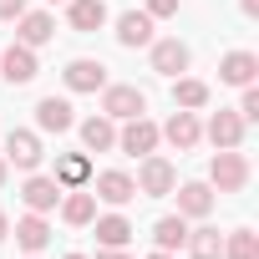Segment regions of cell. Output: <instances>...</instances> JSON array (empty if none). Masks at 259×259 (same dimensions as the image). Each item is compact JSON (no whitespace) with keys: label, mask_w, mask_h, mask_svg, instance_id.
I'll return each mask as SVG.
<instances>
[{"label":"cell","mask_w":259,"mask_h":259,"mask_svg":"<svg viewBox=\"0 0 259 259\" xmlns=\"http://www.w3.org/2000/svg\"><path fill=\"white\" fill-rule=\"evenodd\" d=\"M208 183H213L219 193H239V188L249 183V158H244L239 148H219V158L208 163Z\"/></svg>","instance_id":"cell-1"},{"label":"cell","mask_w":259,"mask_h":259,"mask_svg":"<svg viewBox=\"0 0 259 259\" xmlns=\"http://www.w3.org/2000/svg\"><path fill=\"white\" fill-rule=\"evenodd\" d=\"M133 183H138V193H148V198H168V193L178 188V168H173L168 158H153V153H148Z\"/></svg>","instance_id":"cell-2"},{"label":"cell","mask_w":259,"mask_h":259,"mask_svg":"<svg viewBox=\"0 0 259 259\" xmlns=\"http://www.w3.org/2000/svg\"><path fill=\"white\" fill-rule=\"evenodd\" d=\"M143 112H148V97L138 87H102V117L127 122V117H143Z\"/></svg>","instance_id":"cell-3"},{"label":"cell","mask_w":259,"mask_h":259,"mask_svg":"<svg viewBox=\"0 0 259 259\" xmlns=\"http://www.w3.org/2000/svg\"><path fill=\"white\" fill-rule=\"evenodd\" d=\"M158 143H163V138H158V127H153L148 117H127V127L117 133V148H122V153H133V158H148Z\"/></svg>","instance_id":"cell-4"},{"label":"cell","mask_w":259,"mask_h":259,"mask_svg":"<svg viewBox=\"0 0 259 259\" xmlns=\"http://www.w3.org/2000/svg\"><path fill=\"white\" fill-rule=\"evenodd\" d=\"M0 158H6V168H21V173H31L46 153H41V138L36 133H21V127H16V133L6 138V153H0Z\"/></svg>","instance_id":"cell-5"},{"label":"cell","mask_w":259,"mask_h":259,"mask_svg":"<svg viewBox=\"0 0 259 259\" xmlns=\"http://www.w3.org/2000/svg\"><path fill=\"white\" fill-rule=\"evenodd\" d=\"M92 198H102V203H133L138 198V183H133V173H122V168H107V173H97V188H92Z\"/></svg>","instance_id":"cell-6"},{"label":"cell","mask_w":259,"mask_h":259,"mask_svg":"<svg viewBox=\"0 0 259 259\" xmlns=\"http://www.w3.org/2000/svg\"><path fill=\"white\" fill-rule=\"evenodd\" d=\"M36 71H41V66H36V51H31V46H21V41H16L11 51H0V76H6L11 87L36 81Z\"/></svg>","instance_id":"cell-7"},{"label":"cell","mask_w":259,"mask_h":259,"mask_svg":"<svg viewBox=\"0 0 259 259\" xmlns=\"http://www.w3.org/2000/svg\"><path fill=\"white\" fill-rule=\"evenodd\" d=\"M51 36H56V21H51L46 11H21V16H16V41H21V46L36 51V46H46Z\"/></svg>","instance_id":"cell-8"},{"label":"cell","mask_w":259,"mask_h":259,"mask_svg":"<svg viewBox=\"0 0 259 259\" xmlns=\"http://www.w3.org/2000/svg\"><path fill=\"white\" fill-rule=\"evenodd\" d=\"M36 127H41V133H71V127H76L71 102L66 97H41L36 102Z\"/></svg>","instance_id":"cell-9"},{"label":"cell","mask_w":259,"mask_h":259,"mask_svg":"<svg viewBox=\"0 0 259 259\" xmlns=\"http://www.w3.org/2000/svg\"><path fill=\"white\" fill-rule=\"evenodd\" d=\"M259 76V56L254 51H229L224 61H219V81L224 87H249Z\"/></svg>","instance_id":"cell-10"},{"label":"cell","mask_w":259,"mask_h":259,"mask_svg":"<svg viewBox=\"0 0 259 259\" xmlns=\"http://www.w3.org/2000/svg\"><path fill=\"white\" fill-rule=\"evenodd\" d=\"M158 138H168L178 153H188V148H198L203 127H198V117H193V112H173V117H168V127H158Z\"/></svg>","instance_id":"cell-11"},{"label":"cell","mask_w":259,"mask_h":259,"mask_svg":"<svg viewBox=\"0 0 259 259\" xmlns=\"http://www.w3.org/2000/svg\"><path fill=\"white\" fill-rule=\"evenodd\" d=\"M66 87H71V92H102V87H107V66L92 61V56H76V61L66 66Z\"/></svg>","instance_id":"cell-12"},{"label":"cell","mask_w":259,"mask_h":259,"mask_svg":"<svg viewBox=\"0 0 259 259\" xmlns=\"http://www.w3.org/2000/svg\"><path fill=\"white\" fill-rule=\"evenodd\" d=\"M21 198H26V208H31V213H51V208L61 203V183H56V178H41V173H36V178H26Z\"/></svg>","instance_id":"cell-13"},{"label":"cell","mask_w":259,"mask_h":259,"mask_svg":"<svg viewBox=\"0 0 259 259\" xmlns=\"http://www.w3.org/2000/svg\"><path fill=\"white\" fill-rule=\"evenodd\" d=\"M117 41L133 51V46H153V16L148 11H127L117 16Z\"/></svg>","instance_id":"cell-14"},{"label":"cell","mask_w":259,"mask_h":259,"mask_svg":"<svg viewBox=\"0 0 259 259\" xmlns=\"http://www.w3.org/2000/svg\"><path fill=\"white\" fill-rule=\"evenodd\" d=\"M66 21H71V31L92 36V31L107 26V6H102V0H66Z\"/></svg>","instance_id":"cell-15"},{"label":"cell","mask_w":259,"mask_h":259,"mask_svg":"<svg viewBox=\"0 0 259 259\" xmlns=\"http://www.w3.org/2000/svg\"><path fill=\"white\" fill-rule=\"evenodd\" d=\"M153 71H158V76L188 71V46H183V41H153Z\"/></svg>","instance_id":"cell-16"},{"label":"cell","mask_w":259,"mask_h":259,"mask_svg":"<svg viewBox=\"0 0 259 259\" xmlns=\"http://www.w3.org/2000/svg\"><path fill=\"white\" fill-rule=\"evenodd\" d=\"M208 143H213V148H239V143H244V117H239V112H213Z\"/></svg>","instance_id":"cell-17"},{"label":"cell","mask_w":259,"mask_h":259,"mask_svg":"<svg viewBox=\"0 0 259 259\" xmlns=\"http://www.w3.org/2000/svg\"><path fill=\"white\" fill-rule=\"evenodd\" d=\"M81 143H87V153H107V148H117V127H112V117H87L81 122Z\"/></svg>","instance_id":"cell-18"},{"label":"cell","mask_w":259,"mask_h":259,"mask_svg":"<svg viewBox=\"0 0 259 259\" xmlns=\"http://www.w3.org/2000/svg\"><path fill=\"white\" fill-rule=\"evenodd\" d=\"M208 208H213V188L208 183H183L178 188V213L183 219H203Z\"/></svg>","instance_id":"cell-19"},{"label":"cell","mask_w":259,"mask_h":259,"mask_svg":"<svg viewBox=\"0 0 259 259\" xmlns=\"http://www.w3.org/2000/svg\"><path fill=\"white\" fill-rule=\"evenodd\" d=\"M173 107H183V112L208 107V81H198V76H178V81H173Z\"/></svg>","instance_id":"cell-20"},{"label":"cell","mask_w":259,"mask_h":259,"mask_svg":"<svg viewBox=\"0 0 259 259\" xmlns=\"http://www.w3.org/2000/svg\"><path fill=\"white\" fill-rule=\"evenodd\" d=\"M46 239H51V224H46L41 213H26V219L16 224V244H21L26 254H36V249H46Z\"/></svg>","instance_id":"cell-21"},{"label":"cell","mask_w":259,"mask_h":259,"mask_svg":"<svg viewBox=\"0 0 259 259\" xmlns=\"http://www.w3.org/2000/svg\"><path fill=\"white\" fill-rule=\"evenodd\" d=\"M183 239H188V224H183V213H168V219H158V224H153V244H158L163 254L183 249Z\"/></svg>","instance_id":"cell-22"},{"label":"cell","mask_w":259,"mask_h":259,"mask_svg":"<svg viewBox=\"0 0 259 259\" xmlns=\"http://www.w3.org/2000/svg\"><path fill=\"white\" fill-rule=\"evenodd\" d=\"M127 239H133V224H127L122 213H102L97 219V244L102 249H122Z\"/></svg>","instance_id":"cell-23"},{"label":"cell","mask_w":259,"mask_h":259,"mask_svg":"<svg viewBox=\"0 0 259 259\" xmlns=\"http://www.w3.org/2000/svg\"><path fill=\"white\" fill-rule=\"evenodd\" d=\"M61 219H66L71 229L92 224V219H97V198H92V193H76V188H71V193L61 198Z\"/></svg>","instance_id":"cell-24"},{"label":"cell","mask_w":259,"mask_h":259,"mask_svg":"<svg viewBox=\"0 0 259 259\" xmlns=\"http://www.w3.org/2000/svg\"><path fill=\"white\" fill-rule=\"evenodd\" d=\"M183 249H188L193 259H224V234H219V229H198V234L183 239Z\"/></svg>","instance_id":"cell-25"},{"label":"cell","mask_w":259,"mask_h":259,"mask_svg":"<svg viewBox=\"0 0 259 259\" xmlns=\"http://www.w3.org/2000/svg\"><path fill=\"white\" fill-rule=\"evenodd\" d=\"M87 178H92V163H87L81 153H71V158L56 163V183H61V188H81Z\"/></svg>","instance_id":"cell-26"},{"label":"cell","mask_w":259,"mask_h":259,"mask_svg":"<svg viewBox=\"0 0 259 259\" xmlns=\"http://www.w3.org/2000/svg\"><path fill=\"white\" fill-rule=\"evenodd\" d=\"M224 259H259V234L234 229V234L224 239Z\"/></svg>","instance_id":"cell-27"},{"label":"cell","mask_w":259,"mask_h":259,"mask_svg":"<svg viewBox=\"0 0 259 259\" xmlns=\"http://www.w3.org/2000/svg\"><path fill=\"white\" fill-rule=\"evenodd\" d=\"M239 117H244V122H259V87H254V81H249L244 97H239Z\"/></svg>","instance_id":"cell-28"},{"label":"cell","mask_w":259,"mask_h":259,"mask_svg":"<svg viewBox=\"0 0 259 259\" xmlns=\"http://www.w3.org/2000/svg\"><path fill=\"white\" fill-rule=\"evenodd\" d=\"M148 16L163 21V16H178V0H148Z\"/></svg>","instance_id":"cell-29"},{"label":"cell","mask_w":259,"mask_h":259,"mask_svg":"<svg viewBox=\"0 0 259 259\" xmlns=\"http://www.w3.org/2000/svg\"><path fill=\"white\" fill-rule=\"evenodd\" d=\"M26 11V0H0V21H16Z\"/></svg>","instance_id":"cell-30"},{"label":"cell","mask_w":259,"mask_h":259,"mask_svg":"<svg viewBox=\"0 0 259 259\" xmlns=\"http://www.w3.org/2000/svg\"><path fill=\"white\" fill-rule=\"evenodd\" d=\"M97 259H133V254H127V249H102Z\"/></svg>","instance_id":"cell-31"},{"label":"cell","mask_w":259,"mask_h":259,"mask_svg":"<svg viewBox=\"0 0 259 259\" xmlns=\"http://www.w3.org/2000/svg\"><path fill=\"white\" fill-rule=\"evenodd\" d=\"M239 11L244 16H259V0H239Z\"/></svg>","instance_id":"cell-32"},{"label":"cell","mask_w":259,"mask_h":259,"mask_svg":"<svg viewBox=\"0 0 259 259\" xmlns=\"http://www.w3.org/2000/svg\"><path fill=\"white\" fill-rule=\"evenodd\" d=\"M6 234H11V219H6V213H0V239H6Z\"/></svg>","instance_id":"cell-33"},{"label":"cell","mask_w":259,"mask_h":259,"mask_svg":"<svg viewBox=\"0 0 259 259\" xmlns=\"http://www.w3.org/2000/svg\"><path fill=\"white\" fill-rule=\"evenodd\" d=\"M6 173H11V168H6V158H0V188H6Z\"/></svg>","instance_id":"cell-34"},{"label":"cell","mask_w":259,"mask_h":259,"mask_svg":"<svg viewBox=\"0 0 259 259\" xmlns=\"http://www.w3.org/2000/svg\"><path fill=\"white\" fill-rule=\"evenodd\" d=\"M148 259H173V254H163V249H158V254H148Z\"/></svg>","instance_id":"cell-35"},{"label":"cell","mask_w":259,"mask_h":259,"mask_svg":"<svg viewBox=\"0 0 259 259\" xmlns=\"http://www.w3.org/2000/svg\"><path fill=\"white\" fill-rule=\"evenodd\" d=\"M66 259H87V254H66Z\"/></svg>","instance_id":"cell-36"},{"label":"cell","mask_w":259,"mask_h":259,"mask_svg":"<svg viewBox=\"0 0 259 259\" xmlns=\"http://www.w3.org/2000/svg\"><path fill=\"white\" fill-rule=\"evenodd\" d=\"M51 6H56V0H51Z\"/></svg>","instance_id":"cell-37"}]
</instances>
